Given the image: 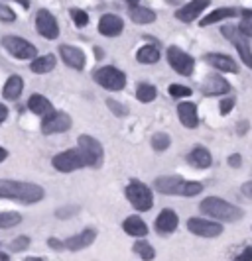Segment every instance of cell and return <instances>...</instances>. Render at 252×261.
I'll list each match as a JSON object with an SVG mask.
<instances>
[{
  "mask_svg": "<svg viewBox=\"0 0 252 261\" xmlns=\"http://www.w3.org/2000/svg\"><path fill=\"white\" fill-rule=\"evenodd\" d=\"M0 198H10L20 202H38L43 198V189L28 181H4L0 179Z\"/></svg>",
  "mask_w": 252,
  "mask_h": 261,
  "instance_id": "cell-1",
  "label": "cell"
},
{
  "mask_svg": "<svg viewBox=\"0 0 252 261\" xmlns=\"http://www.w3.org/2000/svg\"><path fill=\"white\" fill-rule=\"evenodd\" d=\"M199 210L203 214L217 218V220H223V222H237L242 218V210L239 206L226 202L219 196H207L199 204Z\"/></svg>",
  "mask_w": 252,
  "mask_h": 261,
  "instance_id": "cell-2",
  "label": "cell"
},
{
  "mask_svg": "<svg viewBox=\"0 0 252 261\" xmlns=\"http://www.w3.org/2000/svg\"><path fill=\"white\" fill-rule=\"evenodd\" d=\"M126 198H128V202L132 204L134 208L140 210V212H146V210L154 206V198H152L150 187L144 185L142 181H136V179L126 187Z\"/></svg>",
  "mask_w": 252,
  "mask_h": 261,
  "instance_id": "cell-3",
  "label": "cell"
},
{
  "mask_svg": "<svg viewBox=\"0 0 252 261\" xmlns=\"http://www.w3.org/2000/svg\"><path fill=\"white\" fill-rule=\"evenodd\" d=\"M93 79L106 91H122L126 87V75L112 65L101 67L95 71Z\"/></svg>",
  "mask_w": 252,
  "mask_h": 261,
  "instance_id": "cell-4",
  "label": "cell"
},
{
  "mask_svg": "<svg viewBox=\"0 0 252 261\" xmlns=\"http://www.w3.org/2000/svg\"><path fill=\"white\" fill-rule=\"evenodd\" d=\"M52 165L57 171H61V173H71V171L87 167L89 163H87V159L83 155V151L77 147V149H67V151L57 153V155L52 159Z\"/></svg>",
  "mask_w": 252,
  "mask_h": 261,
  "instance_id": "cell-5",
  "label": "cell"
},
{
  "mask_svg": "<svg viewBox=\"0 0 252 261\" xmlns=\"http://www.w3.org/2000/svg\"><path fill=\"white\" fill-rule=\"evenodd\" d=\"M221 34L225 36L235 47H237V51H239L240 59H242V63L246 67H250L252 69V49H250V41L244 38L242 34H240L239 28L235 26H223L221 28Z\"/></svg>",
  "mask_w": 252,
  "mask_h": 261,
  "instance_id": "cell-6",
  "label": "cell"
},
{
  "mask_svg": "<svg viewBox=\"0 0 252 261\" xmlns=\"http://www.w3.org/2000/svg\"><path fill=\"white\" fill-rule=\"evenodd\" d=\"M168 61H170V65L172 69L177 73V75H184V77H189L191 73H193V67H195V59L189 55L187 51H184L181 47H177V45H172V47H168Z\"/></svg>",
  "mask_w": 252,
  "mask_h": 261,
  "instance_id": "cell-7",
  "label": "cell"
},
{
  "mask_svg": "<svg viewBox=\"0 0 252 261\" xmlns=\"http://www.w3.org/2000/svg\"><path fill=\"white\" fill-rule=\"evenodd\" d=\"M2 45L16 59H36V55H38L36 45H32L30 41H26L24 38H18V36H6L2 39Z\"/></svg>",
  "mask_w": 252,
  "mask_h": 261,
  "instance_id": "cell-8",
  "label": "cell"
},
{
  "mask_svg": "<svg viewBox=\"0 0 252 261\" xmlns=\"http://www.w3.org/2000/svg\"><path fill=\"white\" fill-rule=\"evenodd\" d=\"M77 144H79V149L83 151V155H85L87 163H89L91 167H101V165H103L105 151H103V145H101L99 140H95L93 136L83 134Z\"/></svg>",
  "mask_w": 252,
  "mask_h": 261,
  "instance_id": "cell-9",
  "label": "cell"
},
{
  "mask_svg": "<svg viewBox=\"0 0 252 261\" xmlns=\"http://www.w3.org/2000/svg\"><path fill=\"white\" fill-rule=\"evenodd\" d=\"M36 30L45 39H57L59 36V24H57L55 16L45 8H41L40 12L36 14Z\"/></svg>",
  "mask_w": 252,
  "mask_h": 261,
  "instance_id": "cell-10",
  "label": "cell"
},
{
  "mask_svg": "<svg viewBox=\"0 0 252 261\" xmlns=\"http://www.w3.org/2000/svg\"><path fill=\"white\" fill-rule=\"evenodd\" d=\"M187 228L189 232L201 238H217L223 234V226L213 220H205V218H189L187 220Z\"/></svg>",
  "mask_w": 252,
  "mask_h": 261,
  "instance_id": "cell-11",
  "label": "cell"
},
{
  "mask_svg": "<svg viewBox=\"0 0 252 261\" xmlns=\"http://www.w3.org/2000/svg\"><path fill=\"white\" fill-rule=\"evenodd\" d=\"M71 118L67 116L65 112H53L50 116H45L41 120V132L45 136H52V134H61V132H67L71 128Z\"/></svg>",
  "mask_w": 252,
  "mask_h": 261,
  "instance_id": "cell-12",
  "label": "cell"
},
{
  "mask_svg": "<svg viewBox=\"0 0 252 261\" xmlns=\"http://www.w3.org/2000/svg\"><path fill=\"white\" fill-rule=\"evenodd\" d=\"M59 55L65 61L67 67H71L75 71H83L85 69V53L81 51L79 47L63 43V45H59Z\"/></svg>",
  "mask_w": 252,
  "mask_h": 261,
  "instance_id": "cell-13",
  "label": "cell"
},
{
  "mask_svg": "<svg viewBox=\"0 0 252 261\" xmlns=\"http://www.w3.org/2000/svg\"><path fill=\"white\" fill-rule=\"evenodd\" d=\"M122 30H124V22L117 14H105L99 20V32L106 38H117L122 34Z\"/></svg>",
  "mask_w": 252,
  "mask_h": 261,
  "instance_id": "cell-14",
  "label": "cell"
},
{
  "mask_svg": "<svg viewBox=\"0 0 252 261\" xmlns=\"http://www.w3.org/2000/svg\"><path fill=\"white\" fill-rule=\"evenodd\" d=\"M177 224H179L177 214H175L172 208H164L159 212L158 218H156V230H158V234H162V236L173 234L175 228H177Z\"/></svg>",
  "mask_w": 252,
  "mask_h": 261,
  "instance_id": "cell-15",
  "label": "cell"
},
{
  "mask_svg": "<svg viewBox=\"0 0 252 261\" xmlns=\"http://www.w3.org/2000/svg\"><path fill=\"white\" fill-rule=\"evenodd\" d=\"M95 238H97V230H93V228H87V230L79 232L77 236L67 238L63 244H65V248L71 249V251H79V249L89 248V246L95 242Z\"/></svg>",
  "mask_w": 252,
  "mask_h": 261,
  "instance_id": "cell-16",
  "label": "cell"
},
{
  "mask_svg": "<svg viewBox=\"0 0 252 261\" xmlns=\"http://www.w3.org/2000/svg\"><path fill=\"white\" fill-rule=\"evenodd\" d=\"M130 20L138 26H146V24H152L156 22V12L152 8H148L144 4H136V2H130Z\"/></svg>",
  "mask_w": 252,
  "mask_h": 261,
  "instance_id": "cell-17",
  "label": "cell"
},
{
  "mask_svg": "<svg viewBox=\"0 0 252 261\" xmlns=\"http://www.w3.org/2000/svg\"><path fill=\"white\" fill-rule=\"evenodd\" d=\"M177 116H179V122H181L186 128H189V130L199 126L195 102H179V105H177Z\"/></svg>",
  "mask_w": 252,
  "mask_h": 261,
  "instance_id": "cell-18",
  "label": "cell"
},
{
  "mask_svg": "<svg viewBox=\"0 0 252 261\" xmlns=\"http://www.w3.org/2000/svg\"><path fill=\"white\" fill-rule=\"evenodd\" d=\"M205 59H207V63L215 67L217 71H223V73H239V65L235 63V59L225 55V53H209Z\"/></svg>",
  "mask_w": 252,
  "mask_h": 261,
  "instance_id": "cell-19",
  "label": "cell"
},
{
  "mask_svg": "<svg viewBox=\"0 0 252 261\" xmlns=\"http://www.w3.org/2000/svg\"><path fill=\"white\" fill-rule=\"evenodd\" d=\"M207 6H209V2H207V0L189 2L187 6L179 8V10L175 12V18H177V20H181V22H186V24H191V22H195V20H197V16H199Z\"/></svg>",
  "mask_w": 252,
  "mask_h": 261,
  "instance_id": "cell-20",
  "label": "cell"
},
{
  "mask_svg": "<svg viewBox=\"0 0 252 261\" xmlns=\"http://www.w3.org/2000/svg\"><path fill=\"white\" fill-rule=\"evenodd\" d=\"M186 183V179L181 177H175V175H170V177H158L156 179V189L164 195H181V187Z\"/></svg>",
  "mask_w": 252,
  "mask_h": 261,
  "instance_id": "cell-21",
  "label": "cell"
},
{
  "mask_svg": "<svg viewBox=\"0 0 252 261\" xmlns=\"http://www.w3.org/2000/svg\"><path fill=\"white\" fill-rule=\"evenodd\" d=\"M187 161H189V165H193L197 169H207V167H211L213 163L211 151L207 147H203V145H195L191 149V153L187 155Z\"/></svg>",
  "mask_w": 252,
  "mask_h": 261,
  "instance_id": "cell-22",
  "label": "cell"
},
{
  "mask_svg": "<svg viewBox=\"0 0 252 261\" xmlns=\"http://www.w3.org/2000/svg\"><path fill=\"white\" fill-rule=\"evenodd\" d=\"M28 108L34 112V114H38V116L45 118L53 114L55 110H53V105L43 96V94H32L30 98H28Z\"/></svg>",
  "mask_w": 252,
  "mask_h": 261,
  "instance_id": "cell-23",
  "label": "cell"
},
{
  "mask_svg": "<svg viewBox=\"0 0 252 261\" xmlns=\"http://www.w3.org/2000/svg\"><path fill=\"white\" fill-rule=\"evenodd\" d=\"M228 91H231V85L219 75H211V77H207L203 81V92L205 94L215 96V94H226Z\"/></svg>",
  "mask_w": 252,
  "mask_h": 261,
  "instance_id": "cell-24",
  "label": "cell"
},
{
  "mask_svg": "<svg viewBox=\"0 0 252 261\" xmlns=\"http://www.w3.org/2000/svg\"><path fill=\"white\" fill-rule=\"evenodd\" d=\"M122 230L128 236H134V238H144L148 234V226L140 216H128L122 222Z\"/></svg>",
  "mask_w": 252,
  "mask_h": 261,
  "instance_id": "cell-25",
  "label": "cell"
},
{
  "mask_svg": "<svg viewBox=\"0 0 252 261\" xmlns=\"http://www.w3.org/2000/svg\"><path fill=\"white\" fill-rule=\"evenodd\" d=\"M22 91H24V81H22V77L12 75V77H8V81L4 83L2 96H4L6 100H16V98L22 94Z\"/></svg>",
  "mask_w": 252,
  "mask_h": 261,
  "instance_id": "cell-26",
  "label": "cell"
},
{
  "mask_svg": "<svg viewBox=\"0 0 252 261\" xmlns=\"http://www.w3.org/2000/svg\"><path fill=\"white\" fill-rule=\"evenodd\" d=\"M55 65H57L55 55H53V53H48V55H40V57H36V59L32 61L30 69H32L34 73H38V75H45V73L53 71Z\"/></svg>",
  "mask_w": 252,
  "mask_h": 261,
  "instance_id": "cell-27",
  "label": "cell"
},
{
  "mask_svg": "<svg viewBox=\"0 0 252 261\" xmlns=\"http://www.w3.org/2000/svg\"><path fill=\"white\" fill-rule=\"evenodd\" d=\"M240 14V10L237 8H217V10H213L209 16H205L203 20H201V28H207L211 26V24H217V22H221V20H225V18H233V16H237Z\"/></svg>",
  "mask_w": 252,
  "mask_h": 261,
  "instance_id": "cell-28",
  "label": "cell"
},
{
  "mask_svg": "<svg viewBox=\"0 0 252 261\" xmlns=\"http://www.w3.org/2000/svg\"><path fill=\"white\" fill-rule=\"evenodd\" d=\"M136 59H138V63H142V65H152V63H158L159 61V49L156 45H144V47H140L138 51H136Z\"/></svg>",
  "mask_w": 252,
  "mask_h": 261,
  "instance_id": "cell-29",
  "label": "cell"
},
{
  "mask_svg": "<svg viewBox=\"0 0 252 261\" xmlns=\"http://www.w3.org/2000/svg\"><path fill=\"white\" fill-rule=\"evenodd\" d=\"M156 87L154 85H148V83H142V85H138V89H136V98L140 100V102H152L154 98H156Z\"/></svg>",
  "mask_w": 252,
  "mask_h": 261,
  "instance_id": "cell-30",
  "label": "cell"
},
{
  "mask_svg": "<svg viewBox=\"0 0 252 261\" xmlns=\"http://www.w3.org/2000/svg\"><path fill=\"white\" fill-rule=\"evenodd\" d=\"M22 222V214L20 212H14V210H6V212H0V228L6 230V228H14Z\"/></svg>",
  "mask_w": 252,
  "mask_h": 261,
  "instance_id": "cell-31",
  "label": "cell"
},
{
  "mask_svg": "<svg viewBox=\"0 0 252 261\" xmlns=\"http://www.w3.org/2000/svg\"><path fill=\"white\" fill-rule=\"evenodd\" d=\"M134 253L140 255V259L144 261H152L156 257V251H154V248L148 242H136L134 244Z\"/></svg>",
  "mask_w": 252,
  "mask_h": 261,
  "instance_id": "cell-32",
  "label": "cell"
},
{
  "mask_svg": "<svg viewBox=\"0 0 252 261\" xmlns=\"http://www.w3.org/2000/svg\"><path fill=\"white\" fill-rule=\"evenodd\" d=\"M170 144H172V140H170V136L164 134V132H158V134L152 136V147H154L156 151H166V149L170 147Z\"/></svg>",
  "mask_w": 252,
  "mask_h": 261,
  "instance_id": "cell-33",
  "label": "cell"
},
{
  "mask_svg": "<svg viewBox=\"0 0 252 261\" xmlns=\"http://www.w3.org/2000/svg\"><path fill=\"white\" fill-rule=\"evenodd\" d=\"M203 191V185L197 181H186L181 187V196H195Z\"/></svg>",
  "mask_w": 252,
  "mask_h": 261,
  "instance_id": "cell-34",
  "label": "cell"
},
{
  "mask_svg": "<svg viewBox=\"0 0 252 261\" xmlns=\"http://www.w3.org/2000/svg\"><path fill=\"white\" fill-rule=\"evenodd\" d=\"M71 16H73V22H75L77 28H85L89 24V14L85 12V10H81V8H73Z\"/></svg>",
  "mask_w": 252,
  "mask_h": 261,
  "instance_id": "cell-35",
  "label": "cell"
},
{
  "mask_svg": "<svg viewBox=\"0 0 252 261\" xmlns=\"http://www.w3.org/2000/svg\"><path fill=\"white\" fill-rule=\"evenodd\" d=\"M28 246H30V238L28 236H18L10 242L8 248H10V251H24V249H28Z\"/></svg>",
  "mask_w": 252,
  "mask_h": 261,
  "instance_id": "cell-36",
  "label": "cell"
},
{
  "mask_svg": "<svg viewBox=\"0 0 252 261\" xmlns=\"http://www.w3.org/2000/svg\"><path fill=\"white\" fill-rule=\"evenodd\" d=\"M170 94H172L173 98L191 96V89H189V87H184V85H177V83H173V85H170Z\"/></svg>",
  "mask_w": 252,
  "mask_h": 261,
  "instance_id": "cell-37",
  "label": "cell"
},
{
  "mask_svg": "<svg viewBox=\"0 0 252 261\" xmlns=\"http://www.w3.org/2000/svg\"><path fill=\"white\" fill-rule=\"evenodd\" d=\"M106 106H108L114 114H119V116H126V114H128V108H126V106H122L120 102H117V100H112V98H108V100H106Z\"/></svg>",
  "mask_w": 252,
  "mask_h": 261,
  "instance_id": "cell-38",
  "label": "cell"
},
{
  "mask_svg": "<svg viewBox=\"0 0 252 261\" xmlns=\"http://www.w3.org/2000/svg\"><path fill=\"white\" fill-rule=\"evenodd\" d=\"M0 20H2V22H14V20H16V14L12 12V8L0 4Z\"/></svg>",
  "mask_w": 252,
  "mask_h": 261,
  "instance_id": "cell-39",
  "label": "cell"
},
{
  "mask_svg": "<svg viewBox=\"0 0 252 261\" xmlns=\"http://www.w3.org/2000/svg\"><path fill=\"white\" fill-rule=\"evenodd\" d=\"M233 108H235V98H231V96H228V98H223V100H221V105H219V112H221L223 116H226Z\"/></svg>",
  "mask_w": 252,
  "mask_h": 261,
  "instance_id": "cell-40",
  "label": "cell"
},
{
  "mask_svg": "<svg viewBox=\"0 0 252 261\" xmlns=\"http://www.w3.org/2000/svg\"><path fill=\"white\" fill-rule=\"evenodd\" d=\"M240 34L244 36V38H252V18L248 20H242V24L239 26Z\"/></svg>",
  "mask_w": 252,
  "mask_h": 261,
  "instance_id": "cell-41",
  "label": "cell"
},
{
  "mask_svg": "<svg viewBox=\"0 0 252 261\" xmlns=\"http://www.w3.org/2000/svg\"><path fill=\"white\" fill-rule=\"evenodd\" d=\"M235 261H252V248L250 246H248V248H244V251L239 253V255L235 257Z\"/></svg>",
  "mask_w": 252,
  "mask_h": 261,
  "instance_id": "cell-42",
  "label": "cell"
},
{
  "mask_svg": "<svg viewBox=\"0 0 252 261\" xmlns=\"http://www.w3.org/2000/svg\"><path fill=\"white\" fill-rule=\"evenodd\" d=\"M240 163H242V157H240L239 153L228 155V165H231V167H240Z\"/></svg>",
  "mask_w": 252,
  "mask_h": 261,
  "instance_id": "cell-43",
  "label": "cell"
},
{
  "mask_svg": "<svg viewBox=\"0 0 252 261\" xmlns=\"http://www.w3.org/2000/svg\"><path fill=\"white\" fill-rule=\"evenodd\" d=\"M48 244H50V248H53V249L65 248V244H63V242H59V240H55V238H50V240H48Z\"/></svg>",
  "mask_w": 252,
  "mask_h": 261,
  "instance_id": "cell-44",
  "label": "cell"
},
{
  "mask_svg": "<svg viewBox=\"0 0 252 261\" xmlns=\"http://www.w3.org/2000/svg\"><path fill=\"white\" fill-rule=\"evenodd\" d=\"M240 191L248 196V198H252V181H248V183L242 185V189H240Z\"/></svg>",
  "mask_w": 252,
  "mask_h": 261,
  "instance_id": "cell-45",
  "label": "cell"
},
{
  "mask_svg": "<svg viewBox=\"0 0 252 261\" xmlns=\"http://www.w3.org/2000/svg\"><path fill=\"white\" fill-rule=\"evenodd\" d=\"M6 118H8V108H6V106L0 102V124H2Z\"/></svg>",
  "mask_w": 252,
  "mask_h": 261,
  "instance_id": "cell-46",
  "label": "cell"
},
{
  "mask_svg": "<svg viewBox=\"0 0 252 261\" xmlns=\"http://www.w3.org/2000/svg\"><path fill=\"white\" fill-rule=\"evenodd\" d=\"M246 130H248V124H246V122H240V124H239V134H240V136H242Z\"/></svg>",
  "mask_w": 252,
  "mask_h": 261,
  "instance_id": "cell-47",
  "label": "cell"
},
{
  "mask_svg": "<svg viewBox=\"0 0 252 261\" xmlns=\"http://www.w3.org/2000/svg\"><path fill=\"white\" fill-rule=\"evenodd\" d=\"M6 157H8V151H6V149H4L2 145H0V163H2V161H4Z\"/></svg>",
  "mask_w": 252,
  "mask_h": 261,
  "instance_id": "cell-48",
  "label": "cell"
},
{
  "mask_svg": "<svg viewBox=\"0 0 252 261\" xmlns=\"http://www.w3.org/2000/svg\"><path fill=\"white\" fill-rule=\"evenodd\" d=\"M26 261H41V259H38V257H26Z\"/></svg>",
  "mask_w": 252,
  "mask_h": 261,
  "instance_id": "cell-49",
  "label": "cell"
}]
</instances>
